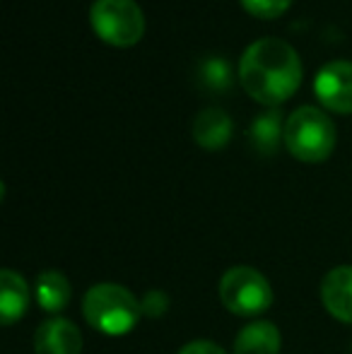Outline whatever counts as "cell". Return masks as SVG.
<instances>
[{
    "mask_svg": "<svg viewBox=\"0 0 352 354\" xmlns=\"http://www.w3.org/2000/svg\"><path fill=\"white\" fill-rule=\"evenodd\" d=\"M239 80L249 97L272 109L299 89L302 58L285 39H259L241 53Z\"/></svg>",
    "mask_w": 352,
    "mask_h": 354,
    "instance_id": "1",
    "label": "cell"
},
{
    "mask_svg": "<svg viewBox=\"0 0 352 354\" xmlns=\"http://www.w3.org/2000/svg\"><path fill=\"white\" fill-rule=\"evenodd\" d=\"M82 313H85L89 326L97 328L99 333L118 337L136 328L138 318L142 313V306L126 287L104 282L94 284L85 294Z\"/></svg>",
    "mask_w": 352,
    "mask_h": 354,
    "instance_id": "2",
    "label": "cell"
},
{
    "mask_svg": "<svg viewBox=\"0 0 352 354\" xmlns=\"http://www.w3.org/2000/svg\"><path fill=\"white\" fill-rule=\"evenodd\" d=\"M285 145L299 162H324L335 147V126L319 106H299L285 123Z\"/></svg>",
    "mask_w": 352,
    "mask_h": 354,
    "instance_id": "3",
    "label": "cell"
},
{
    "mask_svg": "<svg viewBox=\"0 0 352 354\" xmlns=\"http://www.w3.org/2000/svg\"><path fill=\"white\" fill-rule=\"evenodd\" d=\"M89 22L97 37L113 46H133L145 34V15L136 0H94Z\"/></svg>",
    "mask_w": 352,
    "mask_h": 354,
    "instance_id": "4",
    "label": "cell"
},
{
    "mask_svg": "<svg viewBox=\"0 0 352 354\" xmlns=\"http://www.w3.org/2000/svg\"><path fill=\"white\" fill-rule=\"evenodd\" d=\"M220 299L227 311L237 316H259L272 304V289L259 270L237 266L222 275Z\"/></svg>",
    "mask_w": 352,
    "mask_h": 354,
    "instance_id": "5",
    "label": "cell"
},
{
    "mask_svg": "<svg viewBox=\"0 0 352 354\" xmlns=\"http://www.w3.org/2000/svg\"><path fill=\"white\" fill-rule=\"evenodd\" d=\"M314 92L326 109L352 113V61H331L314 80Z\"/></svg>",
    "mask_w": 352,
    "mask_h": 354,
    "instance_id": "6",
    "label": "cell"
},
{
    "mask_svg": "<svg viewBox=\"0 0 352 354\" xmlns=\"http://www.w3.org/2000/svg\"><path fill=\"white\" fill-rule=\"evenodd\" d=\"M34 352L37 354H80L82 335L66 318H48L37 328L34 335Z\"/></svg>",
    "mask_w": 352,
    "mask_h": 354,
    "instance_id": "7",
    "label": "cell"
},
{
    "mask_svg": "<svg viewBox=\"0 0 352 354\" xmlns=\"http://www.w3.org/2000/svg\"><path fill=\"white\" fill-rule=\"evenodd\" d=\"M321 301L333 318L352 326V266L333 268L321 282Z\"/></svg>",
    "mask_w": 352,
    "mask_h": 354,
    "instance_id": "8",
    "label": "cell"
},
{
    "mask_svg": "<svg viewBox=\"0 0 352 354\" xmlns=\"http://www.w3.org/2000/svg\"><path fill=\"white\" fill-rule=\"evenodd\" d=\"M232 131H234L232 118L217 106L203 109L193 118V140L203 149H222L232 140Z\"/></svg>",
    "mask_w": 352,
    "mask_h": 354,
    "instance_id": "9",
    "label": "cell"
},
{
    "mask_svg": "<svg viewBox=\"0 0 352 354\" xmlns=\"http://www.w3.org/2000/svg\"><path fill=\"white\" fill-rule=\"evenodd\" d=\"M29 308V287L24 277L15 270L0 272V321L12 326L27 313Z\"/></svg>",
    "mask_w": 352,
    "mask_h": 354,
    "instance_id": "10",
    "label": "cell"
},
{
    "mask_svg": "<svg viewBox=\"0 0 352 354\" xmlns=\"http://www.w3.org/2000/svg\"><path fill=\"white\" fill-rule=\"evenodd\" d=\"M282 138H285V128H282V111L277 106L256 116L254 123L249 126V142L263 157H270V154L277 152Z\"/></svg>",
    "mask_w": 352,
    "mask_h": 354,
    "instance_id": "11",
    "label": "cell"
},
{
    "mask_svg": "<svg viewBox=\"0 0 352 354\" xmlns=\"http://www.w3.org/2000/svg\"><path fill=\"white\" fill-rule=\"evenodd\" d=\"M280 330L270 321H256L241 328L234 340V354H277Z\"/></svg>",
    "mask_w": 352,
    "mask_h": 354,
    "instance_id": "12",
    "label": "cell"
},
{
    "mask_svg": "<svg viewBox=\"0 0 352 354\" xmlns=\"http://www.w3.org/2000/svg\"><path fill=\"white\" fill-rule=\"evenodd\" d=\"M34 294H37L39 306L46 313H61L63 308L71 301V282L66 280V275L58 270H46L37 277V287H34Z\"/></svg>",
    "mask_w": 352,
    "mask_h": 354,
    "instance_id": "13",
    "label": "cell"
},
{
    "mask_svg": "<svg viewBox=\"0 0 352 354\" xmlns=\"http://www.w3.org/2000/svg\"><path fill=\"white\" fill-rule=\"evenodd\" d=\"M198 82L203 84L210 92H227V89L234 84V75H232L230 63L222 56H205L198 61V73H196Z\"/></svg>",
    "mask_w": 352,
    "mask_h": 354,
    "instance_id": "14",
    "label": "cell"
},
{
    "mask_svg": "<svg viewBox=\"0 0 352 354\" xmlns=\"http://www.w3.org/2000/svg\"><path fill=\"white\" fill-rule=\"evenodd\" d=\"M241 5H244L251 15H256V17L272 19V17H280L292 5V0H241Z\"/></svg>",
    "mask_w": 352,
    "mask_h": 354,
    "instance_id": "15",
    "label": "cell"
},
{
    "mask_svg": "<svg viewBox=\"0 0 352 354\" xmlns=\"http://www.w3.org/2000/svg\"><path fill=\"white\" fill-rule=\"evenodd\" d=\"M142 306V313L147 316H162L169 306V299L165 297V292H147V297L140 301Z\"/></svg>",
    "mask_w": 352,
    "mask_h": 354,
    "instance_id": "16",
    "label": "cell"
},
{
    "mask_svg": "<svg viewBox=\"0 0 352 354\" xmlns=\"http://www.w3.org/2000/svg\"><path fill=\"white\" fill-rule=\"evenodd\" d=\"M178 354H227V352L222 350L220 345L210 342V340H196V342H188V345H183Z\"/></svg>",
    "mask_w": 352,
    "mask_h": 354,
    "instance_id": "17",
    "label": "cell"
}]
</instances>
